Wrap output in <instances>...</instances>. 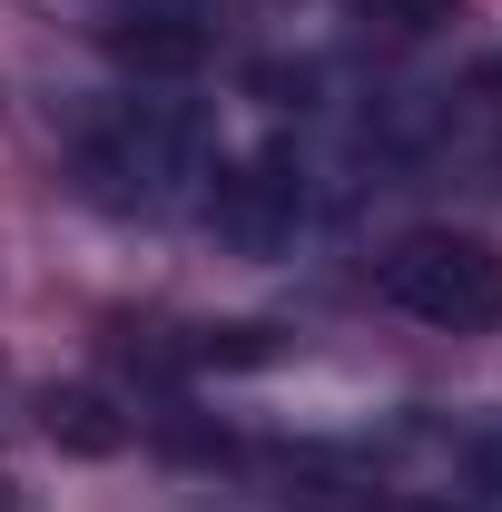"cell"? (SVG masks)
<instances>
[{"instance_id":"obj_1","label":"cell","mask_w":502,"mask_h":512,"mask_svg":"<svg viewBox=\"0 0 502 512\" xmlns=\"http://www.w3.org/2000/svg\"><path fill=\"white\" fill-rule=\"evenodd\" d=\"M384 296L414 325H443V335H483L502 325V256L463 227H414L404 247L384 256Z\"/></svg>"},{"instance_id":"obj_2","label":"cell","mask_w":502,"mask_h":512,"mask_svg":"<svg viewBox=\"0 0 502 512\" xmlns=\"http://www.w3.org/2000/svg\"><path fill=\"white\" fill-rule=\"evenodd\" d=\"M197 138L168 99H119L109 119L79 138V168H89V197L99 207H168L178 178H188Z\"/></svg>"},{"instance_id":"obj_3","label":"cell","mask_w":502,"mask_h":512,"mask_svg":"<svg viewBox=\"0 0 502 512\" xmlns=\"http://www.w3.org/2000/svg\"><path fill=\"white\" fill-rule=\"evenodd\" d=\"M207 227H217V247H237V256H286L296 227H306V168L286 148H256L237 168H217Z\"/></svg>"},{"instance_id":"obj_4","label":"cell","mask_w":502,"mask_h":512,"mask_svg":"<svg viewBox=\"0 0 502 512\" xmlns=\"http://www.w3.org/2000/svg\"><path fill=\"white\" fill-rule=\"evenodd\" d=\"M99 50L128 79H197L217 60V20H207V0H109L99 10Z\"/></svg>"},{"instance_id":"obj_5","label":"cell","mask_w":502,"mask_h":512,"mask_svg":"<svg viewBox=\"0 0 502 512\" xmlns=\"http://www.w3.org/2000/svg\"><path fill=\"white\" fill-rule=\"evenodd\" d=\"M40 424H50V444H69V453H119L128 444V424L109 414V394H89V384H50V394H40Z\"/></svg>"},{"instance_id":"obj_6","label":"cell","mask_w":502,"mask_h":512,"mask_svg":"<svg viewBox=\"0 0 502 512\" xmlns=\"http://www.w3.org/2000/svg\"><path fill=\"white\" fill-rule=\"evenodd\" d=\"M355 20H375V30H394V40H424V30H443L463 0H345Z\"/></svg>"},{"instance_id":"obj_7","label":"cell","mask_w":502,"mask_h":512,"mask_svg":"<svg viewBox=\"0 0 502 512\" xmlns=\"http://www.w3.org/2000/svg\"><path fill=\"white\" fill-rule=\"evenodd\" d=\"M197 365H276V335L266 325H207L197 335Z\"/></svg>"},{"instance_id":"obj_8","label":"cell","mask_w":502,"mask_h":512,"mask_svg":"<svg viewBox=\"0 0 502 512\" xmlns=\"http://www.w3.org/2000/svg\"><path fill=\"white\" fill-rule=\"evenodd\" d=\"M404 512H434V503H404Z\"/></svg>"}]
</instances>
